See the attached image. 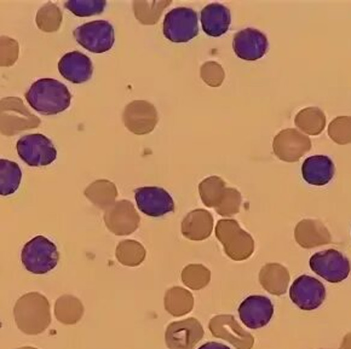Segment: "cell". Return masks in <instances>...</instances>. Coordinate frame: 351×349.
<instances>
[{"instance_id":"obj_3","label":"cell","mask_w":351,"mask_h":349,"mask_svg":"<svg viewBox=\"0 0 351 349\" xmlns=\"http://www.w3.org/2000/svg\"><path fill=\"white\" fill-rule=\"evenodd\" d=\"M40 118L28 110L21 98L5 97L0 99V133L12 137L22 131L36 129Z\"/></svg>"},{"instance_id":"obj_29","label":"cell","mask_w":351,"mask_h":349,"mask_svg":"<svg viewBox=\"0 0 351 349\" xmlns=\"http://www.w3.org/2000/svg\"><path fill=\"white\" fill-rule=\"evenodd\" d=\"M22 170L20 166L10 159H0V196H10L21 185Z\"/></svg>"},{"instance_id":"obj_28","label":"cell","mask_w":351,"mask_h":349,"mask_svg":"<svg viewBox=\"0 0 351 349\" xmlns=\"http://www.w3.org/2000/svg\"><path fill=\"white\" fill-rule=\"evenodd\" d=\"M295 126L308 135H319L326 127V115L320 108L309 107L300 110L295 118Z\"/></svg>"},{"instance_id":"obj_20","label":"cell","mask_w":351,"mask_h":349,"mask_svg":"<svg viewBox=\"0 0 351 349\" xmlns=\"http://www.w3.org/2000/svg\"><path fill=\"white\" fill-rule=\"evenodd\" d=\"M295 242L305 249L325 246L332 242L328 229L324 225V222L315 219L300 221L295 226Z\"/></svg>"},{"instance_id":"obj_22","label":"cell","mask_w":351,"mask_h":349,"mask_svg":"<svg viewBox=\"0 0 351 349\" xmlns=\"http://www.w3.org/2000/svg\"><path fill=\"white\" fill-rule=\"evenodd\" d=\"M213 231V216L205 209H195L182 221V235L191 241H205Z\"/></svg>"},{"instance_id":"obj_33","label":"cell","mask_w":351,"mask_h":349,"mask_svg":"<svg viewBox=\"0 0 351 349\" xmlns=\"http://www.w3.org/2000/svg\"><path fill=\"white\" fill-rule=\"evenodd\" d=\"M226 188V181L219 177L213 175L202 180L199 185V194L202 203L206 205L207 208H215L218 201L221 200V196Z\"/></svg>"},{"instance_id":"obj_2","label":"cell","mask_w":351,"mask_h":349,"mask_svg":"<svg viewBox=\"0 0 351 349\" xmlns=\"http://www.w3.org/2000/svg\"><path fill=\"white\" fill-rule=\"evenodd\" d=\"M14 317L23 334H43L51 324L50 302L43 294H25L16 302Z\"/></svg>"},{"instance_id":"obj_42","label":"cell","mask_w":351,"mask_h":349,"mask_svg":"<svg viewBox=\"0 0 351 349\" xmlns=\"http://www.w3.org/2000/svg\"><path fill=\"white\" fill-rule=\"evenodd\" d=\"M17 349H38V348H36V347H29V346H27V347H21V348H17Z\"/></svg>"},{"instance_id":"obj_31","label":"cell","mask_w":351,"mask_h":349,"mask_svg":"<svg viewBox=\"0 0 351 349\" xmlns=\"http://www.w3.org/2000/svg\"><path fill=\"white\" fill-rule=\"evenodd\" d=\"M62 11L53 3H47L43 5L36 14V26L45 33L58 31L62 25Z\"/></svg>"},{"instance_id":"obj_5","label":"cell","mask_w":351,"mask_h":349,"mask_svg":"<svg viewBox=\"0 0 351 349\" xmlns=\"http://www.w3.org/2000/svg\"><path fill=\"white\" fill-rule=\"evenodd\" d=\"M58 260L60 253L56 244L47 237H34L22 249V265L33 274H47L57 266Z\"/></svg>"},{"instance_id":"obj_13","label":"cell","mask_w":351,"mask_h":349,"mask_svg":"<svg viewBox=\"0 0 351 349\" xmlns=\"http://www.w3.org/2000/svg\"><path fill=\"white\" fill-rule=\"evenodd\" d=\"M204 337V328L197 318H186L171 323L165 333L169 349H194Z\"/></svg>"},{"instance_id":"obj_24","label":"cell","mask_w":351,"mask_h":349,"mask_svg":"<svg viewBox=\"0 0 351 349\" xmlns=\"http://www.w3.org/2000/svg\"><path fill=\"white\" fill-rule=\"evenodd\" d=\"M259 283L268 293L280 296L287 292L289 284V272L280 263H267L259 272Z\"/></svg>"},{"instance_id":"obj_8","label":"cell","mask_w":351,"mask_h":349,"mask_svg":"<svg viewBox=\"0 0 351 349\" xmlns=\"http://www.w3.org/2000/svg\"><path fill=\"white\" fill-rule=\"evenodd\" d=\"M310 268L327 282L341 283L350 274L349 259L336 249H327L310 257Z\"/></svg>"},{"instance_id":"obj_34","label":"cell","mask_w":351,"mask_h":349,"mask_svg":"<svg viewBox=\"0 0 351 349\" xmlns=\"http://www.w3.org/2000/svg\"><path fill=\"white\" fill-rule=\"evenodd\" d=\"M211 281V272L207 267L199 263H191L183 268L182 282L191 290H202Z\"/></svg>"},{"instance_id":"obj_36","label":"cell","mask_w":351,"mask_h":349,"mask_svg":"<svg viewBox=\"0 0 351 349\" xmlns=\"http://www.w3.org/2000/svg\"><path fill=\"white\" fill-rule=\"evenodd\" d=\"M107 3L104 0H69L64 3L66 9L79 17H88V16L99 15L102 14Z\"/></svg>"},{"instance_id":"obj_6","label":"cell","mask_w":351,"mask_h":349,"mask_svg":"<svg viewBox=\"0 0 351 349\" xmlns=\"http://www.w3.org/2000/svg\"><path fill=\"white\" fill-rule=\"evenodd\" d=\"M16 149L22 161L31 167H45L57 157L55 145L44 134L23 135L16 144Z\"/></svg>"},{"instance_id":"obj_32","label":"cell","mask_w":351,"mask_h":349,"mask_svg":"<svg viewBox=\"0 0 351 349\" xmlns=\"http://www.w3.org/2000/svg\"><path fill=\"white\" fill-rule=\"evenodd\" d=\"M170 4L171 1H134V16L143 25H155Z\"/></svg>"},{"instance_id":"obj_16","label":"cell","mask_w":351,"mask_h":349,"mask_svg":"<svg viewBox=\"0 0 351 349\" xmlns=\"http://www.w3.org/2000/svg\"><path fill=\"white\" fill-rule=\"evenodd\" d=\"M208 328L212 336L226 339L237 349H251L254 344L252 335L245 331L230 314H221L213 317L208 323Z\"/></svg>"},{"instance_id":"obj_23","label":"cell","mask_w":351,"mask_h":349,"mask_svg":"<svg viewBox=\"0 0 351 349\" xmlns=\"http://www.w3.org/2000/svg\"><path fill=\"white\" fill-rule=\"evenodd\" d=\"M202 23L207 36L213 38L222 36L227 33L232 23L230 11L227 6L218 3L208 4L202 9Z\"/></svg>"},{"instance_id":"obj_40","label":"cell","mask_w":351,"mask_h":349,"mask_svg":"<svg viewBox=\"0 0 351 349\" xmlns=\"http://www.w3.org/2000/svg\"><path fill=\"white\" fill-rule=\"evenodd\" d=\"M199 349H230L227 346H224L222 344H218V342H208L202 346Z\"/></svg>"},{"instance_id":"obj_30","label":"cell","mask_w":351,"mask_h":349,"mask_svg":"<svg viewBox=\"0 0 351 349\" xmlns=\"http://www.w3.org/2000/svg\"><path fill=\"white\" fill-rule=\"evenodd\" d=\"M145 255L147 252L145 246H142L140 242L134 240L120 242L115 249V257L124 266H140L141 263L145 261Z\"/></svg>"},{"instance_id":"obj_4","label":"cell","mask_w":351,"mask_h":349,"mask_svg":"<svg viewBox=\"0 0 351 349\" xmlns=\"http://www.w3.org/2000/svg\"><path fill=\"white\" fill-rule=\"evenodd\" d=\"M216 237L222 243L224 253L234 261H243L252 257L254 241L248 232L243 230L232 219H222L216 225Z\"/></svg>"},{"instance_id":"obj_10","label":"cell","mask_w":351,"mask_h":349,"mask_svg":"<svg viewBox=\"0 0 351 349\" xmlns=\"http://www.w3.org/2000/svg\"><path fill=\"white\" fill-rule=\"evenodd\" d=\"M104 224L117 236H128L140 227L141 218L130 201L121 200L104 211Z\"/></svg>"},{"instance_id":"obj_41","label":"cell","mask_w":351,"mask_h":349,"mask_svg":"<svg viewBox=\"0 0 351 349\" xmlns=\"http://www.w3.org/2000/svg\"><path fill=\"white\" fill-rule=\"evenodd\" d=\"M341 349H351V333L344 336L341 344Z\"/></svg>"},{"instance_id":"obj_18","label":"cell","mask_w":351,"mask_h":349,"mask_svg":"<svg viewBox=\"0 0 351 349\" xmlns=\"http://www.w3.org/2000/svg\"><path fill=\"white\" fill-rule=\"evenodd\" d=\"M239 315L248 328L256 330L268 325L274 315V306L268 298L253 295L240 305Z\"/></svg>"},{"instance_id":"obj_35","label":"cell","mask_w":351,"mask_h":349,"mask_svg":"<svg viewBox=\"0 0 351 349\" xmlns=\"http://www.w3.org/2000/svg\"><path fill=\"white\" fill-rule=\"evenodd\" d=\"M241 202H243V197L237 189L226 188L221 196V200L218 201L215 209L219 216L229 218V216L238 214L240 211V207H241Z\"/></svg>"},{"instance_id":"obj_37","label":"cell","mask_w":351,"mask_h":349,"mask_svg":"<svg viewBox=\"0 0 351 349\" xmlns=\"http://www.w3.org/2000/svg\"><path fill=\"white\" fill-rule=\"evenodd\" d=\"M330 138L338 145L351 143V116H338L328 126Z\"/></svg>"},{"instance_id":"obj_25","label":"cell","mask_w":351,"mask_h":349,"mask_svg":"<svg viewBox=\"0 0 351 349\" xmlns=\"http://www.w3.org/2000/svg\"><path fill=\"white\" fill-rule=\"evenodd\" d=\"M84 195L88 201H91L93 205L99 207V209L106 211L115 203V200L118 197V189L112 181L99 179L88 185Z\"/></svg>"},{"instance_id":"obj_7","label":"cell","mask_w":351,"mask_h":349,"mask_svg":"<svg viewBox=\"0 0 351 349\" xmlns=\"http://www.w3.org/2000/svg\"><path fill=\"white\" fill-rule=\"evenodd\" d=\"M77 44L93 53H104L113 47L115 42L114 28L108 21H93L79 26L74 31Z\"/></svg>"},{"instance_id":"obj_39","label":"cell","mask_w":351,"mask_h":349,"mask_svg":"<svg viewBox=\"0 0 351 349\" xmlns=\"http://www.w3.org/2000/svg\"><path fill=\"white\" fill-rule=\"evenodd\" d=\"M202 79L211 88H219L226 79V73L217 62H206L200 70Z\"/></svg>"},{"instance_id":"obj_1","label":"cell","mask_w":351,"mask_h":349,"mask_svg":"<svg viewBox=\"0 0 351 349\" xmlns=\"http://www.w3.org/2000/svg\"><path fill=\"white\" fill-rule=\"evenodd\" d=\"M31 108L43 115H57L67 110L72 102V94L67 86L55 79L45 77L33 82L26 94Z\"/></svg>"},{"instance_id":"obj_26","label":"cell","mask_w":351,"mask_h":349,"mask_svg":"<svg viewBox=\"0 0 351 349\" xmlns=\"http://www.w3.org/2000/svg\"><path fill=\"white\" fill-rule=\"evenodd\" d=\"M164 306L171 315L183 317L193 311L194 298L184 287H171L166 292Z\"/></svg>"},{"instance_id":"obj_21","label":"cell","mask_w":351,"mask_h":349,"mask_svg":"<svg viewBox=\"0 0 351 349\" xmlns=\"http://www.w3.org/2000/svg\"><path fill=\"white\" fill-rule=\"evenodd\" d=\"M335 164L325 155H315L305 159L302 166L303 179L314 186L328 184L335 177Z\"/></svg>"},{"instance_id":"obj_17","label":"cell","mask_w":351,"mask_h":349,"mask_svg":"<svg viewBox=\"0 0 351 349\" xmlns=\"http://www.w3.org/2000/svg\"><path fill=\"white\" fill-rule=\"evenodd\" d=\"M267 36L254 28H246L234 36L232 49L243 61H258L268 51Z\"/></svg>"},{"instance_id":"obj_38","label":"cell","mask_w":351,"mask_h":349,"mask_svg":"<svg viewBox=\"0 0 351 349\" xmlns=\"http://www.w3.org/2000/svg\"><path fill=\"white\" fill-rule=\"evenodd\" d=\"M20 56V45L10 36H0V67L14 66Z\"/></svg>"},{"instance_id":"obj_9","label":"cell","mask_w":351,"mask_h":349,"mask_svg":"<svg viewBox=\"0 0 351 349\" xmlns=\"http://www.w3.org/2000/svg\"><path fill=\"white\" fill-rule=\"evenodd\" d=\"M199 34V21L195 11L189 8H176L166 14L164 36L172 42H188Z\"/></svg>"},{"instance_id":"obj_12","label":"cell","mask_w":351,"mask_h":349,"mask_svg":"<svg viewBox=\"0 0 351 349\" xmlns=\"http://www.w3.org/2000/svg\"><path fill=\"white\" fill-rule=\"evenodd\" d=\"M125 127L137 135H145L154 131L159 121L156 108L147 101H134L125 107L123 114Z\"/></svg>"},{"instance_id":"obj_27","label":"cell","mask_w":351,"mask_h":349,"mask_svg":"<svg viewBox=\"0 0 351 349\" xmlns=\"http://www.w3.org/2000/svg\"><path fill=\"white\" fill-rule=\"evenodd\" d=\"M84 315V305L73 295H62L55 303V317L64 325L79 323Z\"/></svg>"},{"instance_id":"obj_14","label":"cell","mask_w":351,"mask_h":349,"mask_svg":"<svg viewBox=\"0 0 351 349\" xmlns=\"http://www.w3.org/2000/svg\"><path fill=\"white\" fill-rule=\"evenodd\" d=\"M289 296L297 307L303 311H314L326 298L325 285L316 278L300 276L289 289Z\"/></svg>"},{"instance_id":"obj_15","label":"cell","mask_w":351,"mask_h":349,"mask_svg":"<svg viewBox=\"0 0 351 349\" xmlns=\"http://www.w3.org/2000/svg\"><path fill=\"white\" fill-rule=\"evenodd\" d=\"M137 207L145 216L160 218L175 211V202L170 194L158 186H145L134 190Z\"/></svg>"},{"instance_id":"obj_19","label":"cell","mask_w":351,"mask_h":349,"mask_svg":"<svg viewBox=\"0 0 351 349\" xmlns=\"http://www.w3.org/2000/svg\"><path fill=\"white\" fill-rule=\"evenodd\" d=\"M58 72L68 81L84 83L93 77V62L82 52H69L58 62Z\"/></svg>"},{"instance_id":"obj_11","label":"cell","mask_w":351,"mask_h":349,"mask_svg":"<svg viewBox=\"0 0 351 349\" xmlns=\"http://www.w3.org/2000/svg\"><path fill=\"white\" fill-rule=\"evenodd\" d=\"M273 150L281 161L297 162L311 150V140L298 129H284L273 140Z\"/></svg>"}]
</instances>
